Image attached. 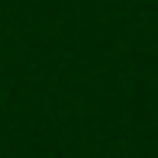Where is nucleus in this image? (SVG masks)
Masks as SVG:
<instances>
[]
</instances>
